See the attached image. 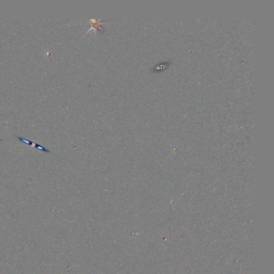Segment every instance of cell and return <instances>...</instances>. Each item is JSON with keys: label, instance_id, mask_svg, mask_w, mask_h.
Here are the masks:
<instances>
[{"label": "cell", "instance_id": "obj_1", "mask_svg": "<svg viewBox=\"0 0 274 274\" xmlns=\"http://www.w3.org/2000/svg\"><path fill=\"white\" fill-rule=\"evenodd\" d=\"M18 138L19 139L20 141H23V142H25V143L29 144V145H31V146H35V147H36V148H37V149H40V150H44V151L49 152L48 150H47V149H45V148H44V147H43V146H38V145H36V144L32 143V142H31V141H28V140H26V139H23V138Z\"/></svg>", "mask_w": 274, "mask_h": 274}]
</instances>
